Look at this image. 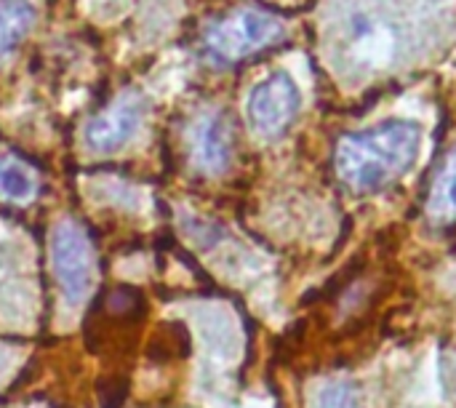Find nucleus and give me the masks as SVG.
<instances>
[{"instance_id":"nucleus-1","label":"nucleus","mask_w":456,"mask_h":408,"mask_svg":"<svg viewBox=\"0 0 456 408\" xmlns=\"http://www.w3.org/2000/svg\"><path fill=\"white\" fill-rule=\"evenodd\" d=\"M422 131L411 120H387L339 139L334 166L339 179L361 192L382 190L411 171L419 158Z\"/></svg>"},{"instance_id":"nucleus-2","label":"nucleus","mask_w":456,"mask_h":408,"mask_svg":"<svg viewBox=\"0 0 456 408\" xmlns=\"http://www.w3.org/2000/svg\"><path fill=\"white\" fill-rule=\"evenodd\" d=\"M281 37H283V24L275 16L254 8H240L230 16L216 19L214 24H208L203 35L208 51L222 61L248 59L270 48Z\"/></svg>"},{"instance_id":"nucleus-3","label":"nucleus","mask_w":456,"mask_h":408,"mask_svg":"<svg viewBox=\"0 0 456 408\" xmlns=\"http://www.w3.org/2000/svg\"><path fill=\"white\" fill-rule=\"evenodd\" d=\"M51 262L69 305H80L94 281V251L75 224H59L51 235Z\"/></svg>"},{"instance_id":"nucleus-4","label":"nucleus","mask_w":456,"mask_h":408,"mask_svg":"<svg viewBox=\"0 0 456 408\" xmlns=\"http://www.w3.org/2000/svg\"><path fill=\"white\" fill-rule=\"evenodd\" d=\"M299 104H302V96H299L297 83L286 72H275L251 91L248 118L259 134L278 136L294 123Z\"/></svg>"},{"instance_id":"nucleus-5","label":"nucleus","mask_w":456,"mask_h":408,"mask_svg":"<svg viewBox=\"0 0 456 408\" xmlns=\"http://www.w3.org/2000/svg\"><path fill=\"white\" fill-rule=\"evenodd\" d=\"M139 123H142V102L123 96L88 123L86 142L94 150H104V152L118 150L136 134Z\"/></svg>"},{"instance_id":"nucleus-6","label":"nucleus","mask_w":456,"mask_h":408,"mask_svg":"<svg viewBox=\"0 0 456 408\" xmlns=\"http://www.w3.org/2000/svg\"><path fill=\"white\" fill-rule=\"evenodd\" d=\"M35 21V8L27 0H0V59L11 53Z\"/></svg>"},{"instance_id":"nucleus-7","label":"nucleus","mask_w":456,"mask_h":408,"mask_svg":"<svg viewBox=\"0 0 456 408\" xmlns=\"http://www.w3.org/2000/svg\"><path fill=\"white\" fill-rule=\"evenodd\" d=\"M230 128H227V120L222 118H214L208 120L203 128H200V136H198V160L200 166L211 168V171H219L227 166L230 160Z\"/></svg>"},{"instance_id":"nucleus-8","label":"nucleus","mask_w":456,"mask_h":408,"mask_svg":"<svg viewBox=\"0 0 456 408\" xmlns=\"http://www.w3.org/2000/svg\"><path fill=\"white\" fill-rule=\"evenodd\" d=\"M37 192V182L35 174L13 160V158H3L0 160V195L8 200H29Z\"/></svg>"},{"instance_id":"nucleus-9","label":"nucleus","mask_w":456,"mask_h":408,"mask_svg":"<svg viewBox=\"0 0 456 408\" xmlns=\"http://www.w3.org/2000/svg\"><path fill=\"white\" fill-rule=\"evenodd\" d=\"M433 214L438 216H456V152L444 163L436 190H433Z\"/></svg>"},{"instance_id":"nucleus-10","label":"nucleus","mask_w":456,"mask_h":408,"mask_svg":"<svg viewBox=\"0 0 456 408\" xmlns=\"http://www.w3.org/2000/svg\"><path fill=\"white\" fill-rule=\"evenodd\" d=\"M321 408H353V390L347 385H331L321 396Z\"/></svg>"}]
</instances>
